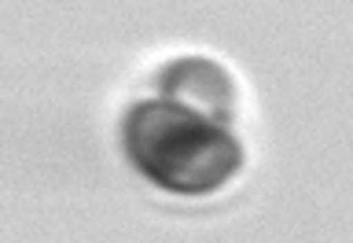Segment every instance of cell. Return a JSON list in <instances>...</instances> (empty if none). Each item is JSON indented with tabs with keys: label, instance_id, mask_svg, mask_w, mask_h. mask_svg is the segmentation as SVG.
I'll return each instance as SVG.
<instances>
[{
	"label": "cell",
	"instance_id": "1",
	"mask_svg": "<svg viewBox=\"0 0 353 243\" xmlns=\"http://www.w3.org/2000/svg\"><path fill=\"white\" fill-rule=\"evenodd\" d=\"M121 144L148 181L176 195H210L243 166V144L228 126L206 122L170 99H143L129 107Z\"/></svg>",
	"mask_w": 353,
	"mask_h": 243
},
{
	"label": "cell",
	"instance_id": "2",
	"mask_svg": "<svg viewBox=\"0 0 353 243\" xmlns=\"http://www.w3.org/2000/svg\"><path fill=\"white\" fill-rule=\"evenodd\" d=\"M159 93L170 104L192 110V115L228 126L236 118V85L225 74V66H217L214 59L203 55H184L173 59L159 74Z\"/></svg>",
	"mask_w": 353,
	"mask_h": 243
}]
</instances>
